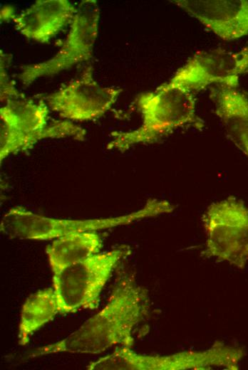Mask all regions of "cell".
<instances>
[{
	"instance_id": "8",
	"label": "cell",
	"mask_w": 248,
	"mask_h": 370,
	"mask_svg": "<svg viewBox=\"0 0 248 370\" xmlns=\"http://www.w3.org/2000/svg\"><path fill=\"white\" fill-rule=\"evenodd\" d=\"M76 9L69 33L57 53L48 60L21 68L19 78L25 86L91 58L98 36L100 9L95 0H83Z\"/></svg>"
},
{
	"instance_id": "9",
	"label": "cell",
	"mask_w": 248,
	"mask_h": 370,
	"mask_svg": "<svg viewBox=\"0 0 248 370\" xmlns=\"http://www.w3.org/2000/svg\"><path fill=\"white\" fill-rule=\"evenodd\" d=\"M92 66L57 91L44 95L43 102L66 120L88 121L103 116L116 102L123 90L105 87L93 78Z\"/></svg>"
},
{
	"instance_id": "10",
	"label": "cell",
	"mask_w": 248,
	"mask_h": 370,
	"mask_svg": "<svg viewBox=\"0 0 248 370\" xmlns=\"http://www.w3.org/2000/svg\"><path fill=\"white\" fill-rule=\"evenodd\" d=\"M248 74V45L237 51H200L180 68L170 82L195 92L211 84L237 88L239 76Z\"/></svg>"
},
{
	"instance_id": "12",
	"label": "cell",
	"mask_w": 248,
	"mask_h": 370,
	"mask_svg": "<svg viewBox=\"0 0 248 370\" xmlns=\"http://www.w3.org/2000/svg\"><path fill=\"white\" fill-rule=\"evenodd\" d=\"M76 9L67 0H38L11 20L23 36L44 43L72 21Z\"/></svg>"
},
{
	"instance_id": "2",
	"label": "cell",
	"mask_w": 248,
	"mask_h": 370,
	"mask_svg": "<svg viewBox=\"0 0 248 370\" xmlns=\"http://www.w3.org/2000/svg\"><path fill=\"white\" fill-rule=\"evenodd\" d=\"M136 105L141 113V125L130 131L112 132L108 149L123 152L138 144L156 142L180 127H204L196 112L194 92L170 81L138 95Z\"/></svg>"
},
{
	"instance_id": "5",
	"label": "cell",
	"mask_w": 248,
	"mask_h": 370,
	"mask_svg": "<svg viewBox=\"0 0 248 370\" xmlns=\"http://www.w3.org/2000/svg\"><path fill=\"white\" fill-rule=\"evenodd\" d=\"M130 253L120 245L70 265L53 275L59 314L98 308L100 294L120 262Z\"/></svg>"
},
{
	"instance_id": "7",
	"label": "cell",
	"mask_w": 248,
	"mask_h": 370,
	"mask_svg": "<svg viewBox=\"0 0 248 370\" xmlns=\"http://www.w3.org/2000/svg\"><path fill=\"white\" fill-rule=\"evenodd\" d=\"M242 347L215 342L199 351H185L168 355H145L131 348L118 347L108 356L112 370H237L244 356Z\"/></svg>"
},
{
	"instance_id": "1",
	"label": "cell",
	"mask_w": 248,
	"mask_h": 370,
	"mask_svg": "<svg viewBox=\"0 0 248 370\" xmlns=\"http://www.w3.org/2000/svg\"><path fill=\"white\" fill-rule=\"evenodd\" d=\"M148 290L133 276L125 275L116 282L105 307L63 339L30 353V358L57 354H100L117 346L132 348L134 332L148 314Z\"/></svg>"
},
{
	"instance_id": "4",
	"label": "cell",
	"mask_w": 248,
	"mask_h": 370,
	"mask_svg": "<svg viewBox=\"0 0 248 370\" xmlns=\"http://www.w3.org/2000/svg\"><path fill=\"white\" fill-rule=\"evenodd\" d=\"M0 159L31 149L46 138L83 140L86 132L70 121L51 120L44 102L11 99L0 108Z\"/></svg>"
},
{
	"instance_id": "14",
	"label": "cell",
	"mask_w": 248,
	"mask_h": 370,
	"mask_svg": "<svg viewBox=\"0 0 248 370\" xmlns=\"http://www.w3.org/2000/svg\"><path fill=\"white\" fill-rule=\"evenodd\" d=\"M102 246V240L97 231L71 233L53 239L46 248L53 275L99 253Z\"/></svg>"
},
{
	"instance_id": "6",
	"label": "cell",
	"mask_w": 248,
	"mask_h": 370,
	"mask_svg": "<svg viewBox=\"0 0 248 370\" xmlns=\"http://www.w3.org/2000/svg\"><path fill=\"white\" fill-rule=\"evenodd\" d=\"M202 221L206 233L203 258H215L239 268L248 263V208L234 196L212 203Z\"/></svg>"
},
{
	"instance_id": "16",
	"label": "cell",
	"mask_w": 248,
	"mask_h": 370,
	"mask_svg": "<svg viewBox=\"0 0 248 370\" xmlns=\"http://www.w3.org/2000/svg\"><path fill=\"white\" fill-rule=\"evenodd\" d=\"M24 97L13 86L12 82L9 81V77L6 73L4 63H1V100L6 102L11 99Z\"/></svg>"
},
{
	"instance_id": "3",
	"label": "cell",
	"mask_w": 248,
	"mask_h": 370,
	"mask_svg": "<svg viewBox=\"0 0 248 370\" xmlns=\"http://www.w3.org/2000/svg\"><path fill=\"white\" fill-rule=\"evenodd\" d=\"M174 208L175 206L167 201L150 199L140 209L128 214L80 220L48 217L21 206H14L1 218L0 230L11 238L49 240L71 233L128 225L144 218L170 213Z\"/></svg>"
},
{
	"instance_id": "11",
	"label": "cell",
	"mask_w": 248,
	"mask_h": 370,
	"mask_svg": "<svg viewBox=\"0 0 248 370\" xmlns=\"http://www.w3.org/2000/svg\"><path fill=\"white\" fill-rule=\"evenodd\" d=\"M170 1L224 41H234L248 35V0Z\"/></svg>"
},
{
	"instance_id": "15",
	"label": "cell",
	"mask_w": 248,
	"mask_h": 370,
	"mask_svg": "<svg viewBox=\"0 0 248 370\" xmlns=\"http://www.w3.org/2000/svg\"><path fill=\"white\" fill-rule=\"evenodd\" d=\"M59 314L58 302L53 287H46L33 293L22 305L18 339L26 345L31 337Z\"/></svg>"
},
{
	"instance_id": "13",
	"label": "cell",
	"mask_w": 248,
	"mask_h": 370,
	"mask_svg": "<svg viewBox=\"0 0 248 370\" xmlns=\"http://www.w3.org/2000/svg\"><path fill=\"white\" fill-rule=\"evenodd\" d=\"M210 97L227 135L248 157V97L237 88L217 85Z\"/></svg>"
}]
</instances>
